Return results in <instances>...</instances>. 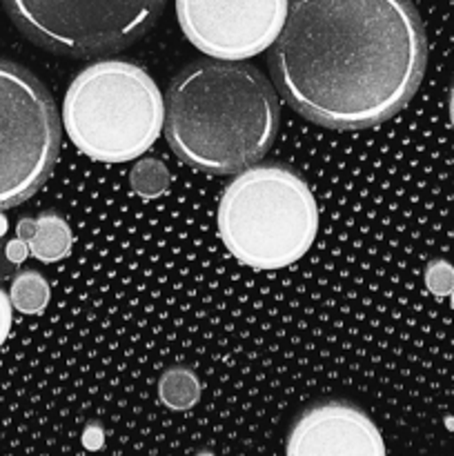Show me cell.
I'll list each match as a JSON object with an SVG mask.
<instances>
[{
  "mask_svg": "<svg viewBox=\"0 0 454 456\" xmlns=\"http://www.w3.org/2000/svg\"><path fill=\"white\" fill-rule=\"evenodd\" d=\"M61 150V125L34 74L0 58V212L45 185Z\"/></svg>",
  "mask_w": 454,
  "mask_h": 456,
  "instance_id": "5b68a950",
  "label": "cell"
},
{
  "mask_svg": "<svg viewBox=\"0 0 454 456\" xmlns=\"http://www.w3.org/2000/svg\"><path fill=\"white\" fill-rule=\"evenodd\" d=\"M426 62V29L409 0H289L270 56L285 101L329 129L399 114Z\"/></svg>",
  "mask_w": 454,
  "mask_h": 456,
  "instance_id": "6da1fadb",
  "label": "cell"
},
{
  "mask_svg": "<svg viewBox=\"0 0 454 456\" xmlns=\"http://www.w3.org/2000/svg\"><path fill=\"white\" fill-rule=\"evenodd\" d=\"M426 288L434 297H450V292L454 289V267L441 258L432 261L426 267Z\"/></svg>",
  "mask_w": 454,
  "mask_h": 456,
  "instance_id": "4fadbf2b",
  "label": "cell"
},
{
  "mask_svg": "<svg viewBox=\"0 0 454 456\" xmlns=\"http://www.w3.org/2000/svg\"><path fill=\"white\" fill-rule=\"evenodd\" d=\"M129 183L142 199H158L169 190V172L158 159H142L132 167Z\"/></svg>",
  "mask_w": 454,
  "mask_h": 456,
  "instance_id": "7c38bea8",
  "label": "cell"
},
{
  "mask_svg": "<svg viewBox=\"0 0 454 456\" xmlns=\"http://www.w3.org/2000/svg\"><path fill=\"white\" fill-rule=\"evenodd\" d=\"M4 252H7V258H9V261H12V263L25 261V256H27L25 240H13V243L7 245V249H4Z\"/></svg>",
  "mask_w": 454,
  "mask_h": 456,
  "instance_id": "9a60e30c",
  "label": "cell"
},
{
  "mask_svg": "<svg viewBox=\"0 0 454 456\" xmlns=\"http://www.w3.org/2000/svg\"><path fill=\"white\" fill-rule=\"evenodd\" d=\"M285 452L289 456H381L383 436L363 410L332 401L305 410L294 421Z\"/></svg>",
  "mask_w": 454,
  "mask_h": 456,
  "instance_id": "ba28073f",
  "label": "cell"
},
{
  "mask_svg": "<svg viewBox=\"0 0 454 456\" xmlns=\"http://www.w3.org/2000/svg\"><path fill=\"white\" fill-rule=\"evenodd\" d=\"M218 234L227 252L254 270L301 261L319 232V209L307 183L280 165L247 167L218 205Z\"/></svg>",
  "mask_w": 454,
  "mask_h": 456,
  "instance_id": "3957f363",
  "label": "cell"
},
{
  "mask_svg": "<svg viewBox=\"0 0 454 456\" xmlns=\"http://www.w3.org/2000/svg\"><path fill=\"white\" fill-rule=\"evenodd\" d=\"M158 396L169 410H190L200 399V381L190 368H169L158 381Z\"/></svg>",
  "mask_w": 454,
  "mask_h": 456,
  "instance_id": "30bf717a",
  "label": "cell"
},
{
  "mask_svg": "<svg viewBox=\"0 0 454 456\" xmlns=\"http://www.w3.org/2000/svg\"><path fill=\"white\" fill-rule=\"evenodd\" d=\"M289 0H176L185 38L216 61H245L272 47Z\"/></svg>",
  "mask_w": 454,
  "mask_h": 456,
  "instance_id": "52a82bcc",
  "label": "cell"
},
{
  "mask_svg": "<svg viewBox=\"0 0 454 456\" xmlns=\"http://www.w3.org/2000/svg\"><path fill=\"white\" fill-rule=\"evenodd\" d=\"M9 298L22 314H40L49 303V285L38 272H22L13 279Z\"/></svg>",
  "mask_w": 454,
  "mask_h": 456,
  "instance_id": "8fae6325",
  "label": "cell"
},
{
  "mask_svg": "<svg viewBox=\"0 0 454 456\" xmlns=\"http://www.w3.org/2000/svg\"><path fill=\"white\" fill-rule=\"evenodd\" d=\"M450 297H452V305H454V289H452V292H450Z\"/></svg>",
  "mask_w": 454,
  "mask_h": 456,
  "instance_id": "e0dca14e",
  "label": "cell"
},
{
  "mask_svg": "<svg viewBox=\"0 0 454 456\" xmlns=\"http://www.w3.org/2000/svg\"><path fill=\"white\" fill-rule=\"evenodd\" d=\"M18 239L29 245V252L43 263H58L69 256L71 230L62 216L53 212L18 223Z\"/></svg>",
  "mask_w": 454,
  "mask_h": 456,
  "instance_id": "9c48e42d",
  "label": "cell"
},
{
  "mask_svg": "<svg viewBox=\"0 0 454 456\" xmlns=\"http://www.w3.org/2000/svg\"><path fill=\"white\" fill-rule=\"evenodd\" d=\"M280 107L270 80L239 61H200L176 74L165 96V138L182 163L236 174L267 154Z\"/></svg>",
  "mask_w": 454,
  "mask_h": 456,
  "instance_id": "7a4b0ae2",
  "label": "cell"
},
{
  "mask_svg": "<svg viewBox=\"0 0 454 456\" xmlns=\"http://www.w3.org/2000/svg\"><path fill=\"white\" fill-rule=\"evenodd\" d=\"M9 330H12V298L0 289V347L7 341Z\"/></svg>",
  "mask_w": 454,
  "mask_h": 456,
  "instance_id": "5bb4252c",
  "label": "cell"
},
{
  "mask_svg": "<svg viewBox=\"0 0 454 456\" xmlns=\"http://www.w3.org/2000/svg\"><path fill=\"white\" fill-rule=\"evenodd\" d=\"M34 43L65 56L120 52L141 38L165 0H3Z\"/></svg>",
  "mask_w": 454,
  "mask_h": 456,
  "instance_id": "8992f818",
  "label": "cell"
},
{
  "mask_svg": "<svg viewBox=\"0 0 454 456\" xmlns=\"http://www.w3.org/2000/svg\"><path fill=\"white\" fill-rule=\"evenodd\" d=\"M165 101L145 69L101 61L85 67L65 94L62 123L85 156L127 163L147 154L163 132Z\"/></svg>",
  "mask_w": 454,
  "mask_h": 456,
  "instance_id": "277c9868",
  "label": "cell"
},
{
  "mask_svg": "<svg viewBox=\"0 0 454 456\" xmlns=\"http://www.w3.org/2000/svg\"><path fill=\"white\" fill-rule=\"evenodd\" d=\"M450 120H452V127H454V87H452V94H450Z\"/></svg>",
  "mask_w": 454,
  "mask_h": 456,
  "instance_id": "2e32d148",
  "label": "cell"
}]
</instances>
